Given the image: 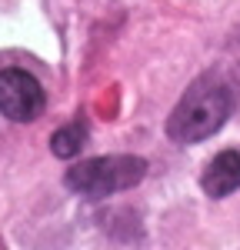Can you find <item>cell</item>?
<instances>
[{
	"label": "cell",
	"instance_id": "cell-1",
	"mask_svg": "<svg viewBox=\"0 0 240 250\" xmlns=\"http://www.w3.org/2000/svg\"><path fill=\"white\" fill-rule=\"evenodd\" d=\"M230 114H234V87L220 74H203L187 87L174 114L167 117V137L180 147L200 144L217 134Z\"/></svg>",
	"mask_w": 240,
	"mask_h": 250
},
{
	"label": "cell",
	"instance_id": "cell-2",
	"mask_svg": "<svg viewBox=\"0 0 240 250\" xmlns=\"http://www.w3.org/2000/svg\"><path fill=\"white\" fill-rule=\"evenodd\" d=\"M143 177H147V160L143 157L107 154V157H94V160L74 164L67 170V177H63V184H67V190L80 193V197L100 200V197H110V193L137 187Z\"/></svg>",
	"mask_w": 240,
	"mask_h": 250
},
{
	"label": "cell",
	"instance_id": "cell-3",
	"mask_svg": "<svg viewBox=\"0 0 240 250\" xmlns=\"http://www.w3.org/2000/svg\"><path fill=\"white\" fill-rule=\"evenodd\" d=\"M43 107H47V94L34 74H27L20 67L0 70V114L3 117H10L17 124H30L43 114Z\"/></svg>",
	"mask_w": 240,
	"mask_h": 250
},
{
	"label": "cell",
	"instance_id": "cell-4",
	"mask_svg": "<svg viewBox=\"0 0 240 250\" xmlns=\"http://www.w3.org/2000/svg\"><path fill=\"white\" fill-rule=\"evenodd\" d=\"M200 187L207 197H230L240 187V150H220L200 177Z\"/></svg>",
	"mask_w": 240,
	"mask_h": 250
},
{
	"label": "cell",
	"instance_id": "cell-5",
	"mask_svg": "<svg viewBox=\"0 0 240 250\" xmlns=\"http://www.w3.org/2000/svg\"><path fill=\"white\" fill-rule=\"evenodd\" d=\"M83 144H87V124H83V120H70V124H63L60 130H54V137H50V150H54V157H60V160L77 157L80 150H83Z\"/></svg>",
	"mask_w": 240,
	"mask_h": 250
}]
</instances>
